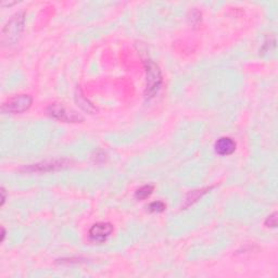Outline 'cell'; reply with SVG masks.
Listing matches in <instances>:
<instances>
[{"label": "cell", "instance_id": "277c9868", "mask_svg": "<svg viewBox=\"0 0 278 278\" xmlns=\"http://www.w3.org/2000/svg\"><path fill=\"white\" fill-rule=\"evenodd\" d=\"M48 113L57 120L61 121V122H67V123H77L82 122L83 118L78 116V114L72 110H68L64 108L63 105L59 103H53L50 104L48 108Z\"/></svg>", "mask_w": 278, "mask_h": 278}, {"label": "cell", "instance_id": "8992f818", "mask_svg": "<svg viewBox=\"0 0 278 278\" xmlns=\"http://www.w3.org/2000/svg\"><path fill=\"white\" fill-rule=\"evenodd\" d=\"M68 164L69 162L66 160L50 161V162L38 163V164L31 165L30 168H24V171H26V172H48V171L63 169L68 166Z\"/></svg>", "mask_w": 278, "mask_h": 278}, {"label": "cell", "instance_id": "5b68a950", "mask_svg": "<svg viewBox=\"0 0 278 278\" xmlns=\"http://www.w3.org/2000/svg\"><path fill=\"white\" fill-rule=\"evenodd\" d=\"M113 232V226L110 223H97L89 230V239L97 244H102L110 237Z\"/></svg>", "mask_w": 278, "mask_h": 278}, {"label": "cell", "instance_id": "4fadbf2b", "mask_svg": "<svg viewBox=\"0 0 278 278\" xmlns=\"http://www.w3.org/2000/svg\"><path fill=\"white\" fill-rule=\"evenodd\" d=\"M5 235H6V232H5V228H3V238H2V241H4V239H5Z\"/></svg>", "mask_w": 278, "mask_h": 278}, {"label": "cell", "instance_id": "6da1fadb", "mask_svg": "<svg viewBox=\"0 0 278 278\" xmlns=\"http://www.w3.org/2000/svg\"><path fill=\"white\" fill-rule=\"evenodd\" d=\"M25 17L24 13H17L4 27L2 33V40L5 45H13L19 40L24 30Z\"/></svg>", "mask_w": 278, "mask_h": 278}, {"label": "cell", "instance_id": "8fae6325", "mask_svg": "<svg viewBox=\"0 0 278 278\" xmlns=\"http://www.w3.org/2000/svg\"><path fill=\"white\" fill-rule=\"evenodd\" d=\"M277 225V213H273L272 215H269L265 220V226L267 227H276Z\"/></svg>", "mask_w": 278, "mask_h": 278}, {"label": "cell", "instance_id": "9c48e42d", "mask_svg": "<svg viewBox=\"0 0 278 278\" xmlns=\"http://www.w3.org/2000/svg\"><path fill=\"white\" fill-rule=\"evenodd\" d=\"M211 188H205V189H201V190H195V191H191V194L188 195L187 199H186V205L185 206H188L190 204H192L194 202H196L199 198H200L202 195H204L206 190H210Z\"/></svg>", "mask_w": 278, "mask_h": 278}, {"label": "cell", "instance_id": "30bf717a", "mask_svg": "<svg viewBox=\"0 0 278 278\" xmlns=\"http://www.w3.org/2000/svg\"><path fill=\"white\" fill-rule=\"evenodd\" d=\"M165 203H163L162 201H154L149 204V211L152 213H161L165 210Z\"/></svg>", "mask_w": 278, "mask_h": 278}, {"label": "cell", "instance_id": "7a4b0ae2", "mask_svg": "<svg viewBox=\"0 0 278 278\" xmlns=\"http://www.w3.org/2000/svg\"><path fill=\"white\" fill-rule=\"evenodd\" d=\"M146 73H147V86H146V97L152 98L161 87L162 74L160 68L152 60L145 61Z\"/></svg>", "mask_w": 278, "mask_h": 278}, {"label": "cell", "instance_id": "52a82bcc", "mask_svg": "<svg viewBox=\"0 0 278 278\" xmlns=\"http://www.w3.org/2000/svg\"><path fill=\"white\" fill-rule=\"evenodd\" d=\"M215 152L219 155H230L236 150V142L230 137H222L215 142Z\"/></svg>", "mask_w": 278, "mask_h": 278}, {"label": "cell", "instance_id": "7c38bea8", "mask_svg": "<svg viewBox=\"0 0 278 278\" xmlns=\"http://www.w3.org/2000/svg\"><path fill=\"white\" fill-rule=\"evenodd\" d=\"M0 194H2V205H4L5 201H6V191L4 188H2V191H0Z\"/></svg>", "mask_w": 278, "mask_h": 278}, {"label": "cell", "instance_id": "3957f363", "mask_svg": "<svg viewBox=\"0 0 278 278\" xmlns=\"http://www.w3.org/2000/svg\"><path fill=\"white\" fill-rule=\"evenodd\" d=\"M33 103V98L30 95H19L9 99L3 104V112L18 114L27 111Z\"/></svg>", "mask_w": 278, "mask_h": 278}, {"label": "cell", "instance_id": "ba28073f", "mask_svg": "<svg viewBox=\"0 0 278 278\" xmlns=\"http://www.w3.org/2000/svg\"><path fill=\"white\" fill-rule=\"evenodd\" d=\"M153 192V186L152 185H145V186L140 187L136 194H135V198L137 199V200H145L148 197H150Z\"/></svg>", "mask_w": 278, "mask_h": 278}]
</instances>
